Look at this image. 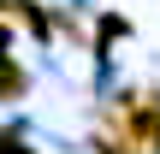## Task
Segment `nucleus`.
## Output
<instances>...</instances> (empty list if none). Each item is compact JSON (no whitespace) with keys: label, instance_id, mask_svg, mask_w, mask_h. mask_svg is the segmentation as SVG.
Returning a JSON list of instances; mask_svg holds the SVG:
<instances>
[{"label":"nucleus","instance_id":"nucleus-1","mask_svg":"<svg viewBox=\"0 0 160 154\" xmlns=\"http://www.w3.org/2000/svg\"><path fill=\"white\" fill-rule=\"evenodd\" d=\"M119 119L131 125V137H137L142 148L160 154V89L154 95H125V101H119Z\"/></svg>","mask_w":160,"mask_h":154}]
</instances>
